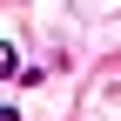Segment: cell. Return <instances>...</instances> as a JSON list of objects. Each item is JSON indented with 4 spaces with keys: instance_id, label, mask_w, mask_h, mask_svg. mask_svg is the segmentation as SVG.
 <instances>
[{
    "instance_id": "obj_2",
    "label": "cell",
    "mask_w": 121,
    "mask_h": 121,
    "mask_svg": "<svg viewBox=\"0 0 121 121\" xmlns=\"http://www.w3.org/2000/svg\"><path fill=\"white\" fill-rule=\"evenodd\" d=\"M0 121H20V114H13V108H0Z\"/></svg>"
},
{
    "instance_id": "obj_1",
    "label": "cell",
    "mask_w": 121,
    "mask_h": 121,
    "mask_svg": "<svg viewBox=\"0 0 121 121\" xmlns=\"http://www.w3.org/2000/svg\"><path fill=\"white\" fill-rule=\"evenodd\" d=\"M20 74V54H13V40H0V81H13Z\"/></svg>"
}]
</instances>
